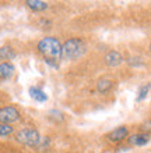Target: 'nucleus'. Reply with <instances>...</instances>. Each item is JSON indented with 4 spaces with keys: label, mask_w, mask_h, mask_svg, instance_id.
Returning a JSON list of instances; mask_svg holds the SVG:
<instances>
[{
    "label": "nucleus",
    "mask_w": 151,
    "mask_h": 153,
    "mask_svg": "<svg viewBox=\"0 0 151 153\" xmlns=\"http://www.w3.org/2000/svg\"><path fill=\"white\" fill-rule=\"evenodd\" d=\"M38 52L45 57L49 65L57 67V61L62 59V43L55 36H46L38 42Z\"/></svg>",
    "instance_id": "f257e3e1"
},
{
    "label": "nucleus",
    "mask_w": 151,
    "mask_h": 153,
    "mask_svg": "<svg viewBox=\"0 0 151 153\" xmlns=\"http://www.w3.org/2000/svg\"><path fill=\"white\" fill-rule=\"evenodd\" d=\"M87 52L86 42L80 38H70L62 45V59L77 60Z\"/></svg>",
    "instance_id": "f03ea898"
},
{
    "label": "nucleus",
    "mask_w": 151,
    "mask_h": 153,
    "mask_svg": "<svg viewBox=\"0 0 151 153\" xmlns=\"http://www.w3.org/2000/svg\"><path fill=\"white\" fill-rule=\"evenodd\" d=\"M41 134L34 128H23L16 134V141L20 142L21 145L31 146V148H38L41 143Z\"/></svg>",
    "instance_id": "7ed1b4c3"
},
{
    "label": "nucleus",
    "mask_w": 151,
    "mask_h": 153,
    "mask_svg": "<svg viewBox=\"0 0 151 153\" xmlns=\"http://www.w3.org/2000/svg\"><path fill=\"white\" fill-rule=\"evenodd\" d=\"M20 120V111L14 106H6L0 109V123L2 124H11Z\"/></svg>",
    "instance_id": "20e7f679"
},
{
    "label": "nucleus",
    "mask_w": 151,
    "mask_h": 153,
    "mask_svg": "<svg viewBox=\"0 0 151 153\" xmlns=\"http://www.w3.org/2000/svg\"><path fill=\"white\" fill-rule=\"evenodd\" d=\"M127 135H129V129L126 127H118V128L112 129L106 138L109 139L110 142H122L123 139H126Z\"/></svg>",
    "instance_id": "39448f33"
},
{
    "label": "nucleus",
    "mask_w": 151,
    "mask_h": 153,
    "mask_svg": "<svg viewBox=\"0 0 151 153\" xmlns=\"http://www.w3.org/2000/svg\"><path fill=\"white\" fill-rule=\"evenodd\" d=\"M105 63L109 67H118V65H120L123 63V56L118 50H110V52L106 53Z\"/></svg>",
    "instance_id": "423d86ee"
},
{
    "label": "nucleus",
    "mask_w": 151,
    "mask_h": 153,
    "mask_svg": "<svg viewBox=\"0 0 151 153\" xmlns=\"http://www.w3.org/2000/svg\"><path fill=\"white\" fill-rule=\"evenodd\" d=\"M127 141H129V143L131 146H144L150 142V135L144 132H139L134 134V135H130L127 138Z\"/></svg>",
    "instance_id": "0eeeda50"
},
{
    "label": "nucleus",
    "mask_w": 151,
    "mask_h": 153,
    "mask_svg": "<svg viewBox=\"0 0 151 153\" xmlns=\"http://www.w3.org/2000/svg\"><path fill=\"white\" fill-rule=\"evenodd\" d=\"M16 73V67L8 63V61H3L0 63V79H8L11 78Z\"/></svg>",
    "instance_id": "6e6552de"
},
{
    "label": "nucleus",
    "mask_w": 151,
    "mask_h": 153,
    "mask_svg": "<svg viewBox=\"0 0 151 153\" xmlns=\"http://www.w3.org/2000/svg\"><path fill=\"white\" fill-rule=\"evenodd\" d=\"M28 93H29V96L32 97L34 100H37V102H46L48 100V95H46L41 88L31 86V88L28 89Z\"/></svg>",
    "instance_id": "1a4fd4ad"
},
{
    "label": "nucleus",
    "mask_w": 151,
    "mask_h": 153,
    "mask_svg": "<svg viewBox=\"0 0 151 153\" xmlns=\"http://www.w3.org/2000/svg\"><path fill=\"white\" fill-rule=\"evenodd\" d=\"M112 81L109 79V78H106V76H102V78H99L98 82H97V91H98L99 93H106L108 91H110V88H112Z\"/></svg>",
    "instance_id": "9d476101"
},
{
    "label": "nucleus",
    "mask_w": 151,
    "mask_h": 153,
    "mask_svg": "<svg viewBox=\"0 0 151 153\" xmlns=\"http://www.w3.org/2000/svg\"><path fill=\"white\" fill-rule=\"evenodd\" d=\"M25 4H27L31 10H35V11H41V10L48 8V3H46V1H42V0H27Z\"/></svg>",
    "instance_id": "9b49d317"
},
{
    "label": "nucleus",
    "mask_w": 151,
    "mask_h": 153,
    "mask_svg": "<svg viewBox=\"0 0 151 153\" xmlns=\"http://www.w3.org/2000/svg\"><path fill=\"white\" fill-rule=\"evenodd\" d=\"M16 57V52L10 46H3L0 48V59L2 60H11Z\"/></svg>",
    "instance_id": "f8f14e48"
},
{
    "label": "nucleus",
    "mask_w": 151,
    "mask_h": 153,
    "mask_svg": "<svg viewBox=\"0 0 151 153\" xmlns=\"http://www.w3.org/2000/svg\"><path fill=\"white\" fill-rule=\"evenodd\" d=\"M148 93H150V84H146V85H143V86H140L139 93H137V97H136V102L144 100V99L147 97Z\"/></svg>",
    "instance_id": "ddd939ff"
},
{
    "label": "nucleus",
    "mask_w": 151,
    "mask_h": 153,
    "mask_svg": "<svg viewBox=\"0 0 151 153\" xmlns=\"http://www.w3.org/2000/svg\"><path fill=\"white\" fill-rule=\"evenodd\" d=\"M13 134V127L10 124H2L0 123V137H7Z\"/></svg>",
    "instance_id": "4468645a"
},
{
    "label": "nucleus",
    "mask_w": 151,
    "mask_h": 153,
    "mask_svg": "<svg viewBox=\"0 0 151 153\" xmlns=\"http://www.w3.org/2000/svg\"><path fill=\"white\" fill-rule=\"evenodd\" d=\"M127 63L131 65V67H141L143 65V60L140 59V57H131L127 60Z\"/></svg>",
    "instance_id": "2eb2a0df"
},
{
    "label": "nucleus",
    "mask_w": 151,
    "mask_h": 153,
    "mask_svg": "<svg viewBox=\"0 0 151 153\" xmlns=\"http://www.w3.org/2000/svg\"><path fill=\"white\" fill-rule=\"evenodd\" d=\"M140 128H141V131H143L144 134H148V135H150V134H151V120L144 121Z\"/></svg>",
    "instance_id": "dca6fc26"
},
{
    "label": "nucleus",
    "mask_w": 151,
    "mask_h": 153,
    "mask_svg": "<svg viewBox=\"0 0 151 153\" xmlns=\"http://www.w3.org/2000/svg\"><path fill=\"white\" fill-rule=\"evenodd\" d=\"M148 50H150V52H151V43H150V46H148Z\"/></svg>",
    "instance_id": "f3484780"
},
{
    "label": "nucleus",
    "mask_w": 151,
    "mask_h": 153,
    "mask_svg": "<svg viewBox=\"0 0 151 153\" xmlns=\"http://www.w3.org/2000/svg\"><path fill=\"white\" fill-rule=\"evenodd\" d=\"M150 93H151V84H150Z\"/></svg>",
    "instance_id": "a211bd4d"
}]
</instances>
